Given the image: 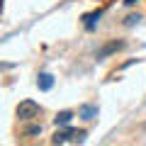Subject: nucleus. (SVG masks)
Instances as JSON below:
<instances>
[{"instance_id": "obj_1", "label": "nucleus", "mask_w": 146, "mask_h": 146, "mask_svg": "<svg viewBox=\"0 0 146 146\" xmlns=\"http://www.w3.org/2000/svg\"><path fill=\"white\" fill-rule=\"evenodd\" d=\"M42 115V107H39V102H34V100H22L20 105H17V117H20L22 122L27 119H34V117Z\"/></svg>"}, {"instance_id": "obj_2", "label": "nucleus", "mask_w": 146, "mask_h": 146, "mask_svg": "<svg viewBox=\"0 0 146 146\" xmlns=\"http://www.w3.org/2000/svg\"><path fill=\"white\" fill-rule=\"evenodd\" d=\"M51 141L54 144H68V141L80 144V141H85V131L83 129H63V131H56V136Z\"/></svg>"}, {"instance_id": "obj_3", "label": "nucleus", "mask_w": 146, "mask_h": 146, "mask_svg": "<svg viewBox=\"0 0 146 146\" xmlns=\"http://www.w3.org/2000/svg\"><path fill=\"white\" fill-rule=\"evenodd\" d=\"M36 85H39V90H51L54 88V76L51 73H39V78H36Z\"/></svg>"}, {"instance_id": "obj_4", "label": "nucleus", "mask_w": 146, "mask_h": 146, "mask_svg": "<svg viewBox=\"0 0 146 146\" xmlns=\"http://www.w3.org/2000/svg\"><path fill=\"white\" fill-rule=\"evenodd\" d=\"M100 17H102V10H95V12H90V15H85L83 20H85V29H95V25L100 22Z\"/></svg>"}, {"instance_id": "obj_5", "label": "nucleus", "mask_w": 146, "mask_h": 146, "mask_svg": "<svg viewBox=\"0 0 146 146\" xmlns=\"http://www.w3.org/2000/svg\"><path fill=\"white\" fill-rule=\"evenodd\" d=\"M119 49H122V42H112V44H107V46H102L98 51V58H105V56H110V54L119 51Z\"/></svg>"}, {"instance_id": "obj_6", "label": "nucleus", "mask_w": 146, "mask_h": 146, "mask_svg": "<svg viewBox=\"0 0 146 146\" xmlns=\"http://www.w3.org/2000/svg\"><path fill=\"white\" fill-rule=\"evenodd\" d=\"M78 115L83 117V119H95V117H98V107H95V105H83Z\"/></svg>"}, {"instance_id": "obj_7", "label": "nucleus", "mask_w": 146, "mask_h": 146, "mask_svg": "<svg viewBox=\"0 0 146 146\" xmlns=\"http://www.w3.org/2000/svg\"><path fill=\"white\" fill-rule=\"evenodd\" d=\"M71 119H73V112H68V110H63V112H58V115H56V124L58 127H66Z\"/></svg>"}, {"instance_id": "obj_8", "label": "nucleus", "mask_w": 146, "mask_h": 146, "mask_svg": "<svg viewBox=\"0 0 146 146\" xmlns=\"http://www.w3.org/2000/svg\"><path fill=\"white\" fill-rule=\"evenodd\" d=\"M139 20H141L139 15H129V17H127V25H134V22H139Z\"/></svg>"}, {"instance_id": "obj_9", "label": "nucleus", "mask_w": 146, "mask_h": 146, "mask_svg": "<svg viewBox=\"0 0 146 146\" xmlns=\"http://www.w3.org/2000/svg\"><path fill=\"white\" fill-rule=\"evenodd\" d=\"M39 131H42V127H29V129H27V134H39Z\"/></svg>"}, {"instance_id": "obj_10", "label": "nucleus", "mask_w": 146, "mask_h": 146, "mask_svg": "<svg viewBox=\"0 0 146 146\" xmlns=\"http://www.w3.org/2000/svg\"><path fill=\"white\" fill-rule=\"evenodd\" d=\"M5 68H12V63H0V71H5Z\"/></svg>"}, {"instance_id": "obj_11", "label": "nucleus", "mask_w": 146, "mask_h": 146, "mask_svg": "<svg viewBox=\"0 0 146 146\" xmlns=\"http://www.w3.org/2000/svg\"><path fill=\"white\" fill-rule=\"evenodd\" d=\"M134 3H139V0H124V5H134Z\"/></svg>"}]
</instances>
